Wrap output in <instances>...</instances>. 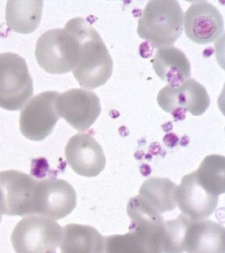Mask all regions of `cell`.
Instances as JSON below:
<instances>
[{
  "label": "cell",
  "instance_id": "ac0fdd59",
  "mask_svg": "<svg viewBox=\"0 0 225 253\" xmlns=\"http://www.w3.org/2000/svg\"><path fill=\"white\" fill-rule=\"evenodd\" d=\"M225 227L208 219L191 221L185 237L191 243L193 253H207L206 247L219 250L225 240ZM215 251H216L215 250ZM217 252V251H216Z\"/></svg>",
  "mask_w": 225,
  "mask_h": 253
},
{
  "label": "cell",
  "instance_id": "7c38bea8",
  "mask_svg": "<svg viewBox=\"0 0 225 253\" xmlns=\"http://www.w3.org/2000/svg\"><path fill=\"white\" fill-rule=\"evenodd\" d=\"M66 161L78 175L96 177L105 168L103 150L92 136L78 133L69 140L65 148Z\"/></svg>",
  "mask_w": 225,
  "mask_h": 253
},
{
  "label": "cell",
  "instance_id": "30bf717a",
  "mask_svg": "<svg viewBox=\"0 0 225 253\" xmlns=\"http://www.w3.org/2000/svg\"><path fill=\"white\" fill-rule=\"evenodd\" d=\"M57 112L78 131H86L94 124L101 113L100 99L92 91L71 89L59 94L56 101Z\"/></svg>",
  "mask_w": 225,
  "mask_h": 253
},
{
  "label": "cell",
  "instance_id": "d6986e66",
  "mask_svg": "<svg viewBox=\"0 0 225 253\" xmlns=\"http://www.w3.org/2000/svg\"><path fill=\"white\" fill-rule=\"evenodd\" d=\"M195 177L211 195L219 197L225 192V158L223 156L209 155L195 171Z\"/></svg>",
  "mask_w": 225,
  "mask_h": 253
},
{
  "label": "cell",
  "instance_id": "5b68a950",
  "mask_svg": "<svg viewBox=\"0 0 225 253\" xmlns=\"http://www.w3.org/2000/svg\"><path fill=\"white\" fill-rule=\"evenodd\" d=\"M34 93L33 79L25 59L16 53H0V107L16 111Z\"/></svg>",
  "mask_w": 225,
  "mask_h": 253
},
{
  "label": "cell",
  "instance_id": "52a82bcc",
  "mask_svg": "<svg viewBox=\"0 0 225 253\" xmlns=\"http://www.w3.org/2000/svg\"><path fill=\"white\" fill-rule=\"evenodd\" d=\"M59 94L56 91L41 93L23 107L19 126L23 136L33 141H41L50 135L60 118L56 107Z\"/></svg>",
  "mask_w": 225,
  "mask_h": 253
},
{
  "label": "cell",
  "instance_id": "8992f818",
  "mask_svg": "<svg viewBox=\"0 0 225 253\" xmlns=\"http://www.w3.org/2000/svg\"><path fill=\"white\" fill-rule=\"evenodd\" d=\"M38 179L14 169L0 172V211L11 216L33 215Z\"/></svg>",
  "mask_w": 225,
  "mask_h": 253
},
{
  "label": "cell",
  "instance_id": "6da1fadb",
  "mask_svg": "<svg viewBox=\"0 0 225 253\" xmlns=\"http://www.w3.org/2000/svg\"><path fill=\"white\" fill-rule=\"evenodd\" d=\"M67 24L80 43L78 63L72 71L75 78L86 90L102 86L111 77L114 69L113 60L103 40L84 18H74Z\"/></svg>",
  "mask_w": 225,
  "mask_h": 253
},
{
  "label": "cell",
  "instance_id": "2e32d148",
  "mask_svg": "<svg viewBox=\"0 0 225 253\" xmlns=\"http://www.w3.org/2000/svg\"><path fill=\"white\" fill-rule=\"evenodd\" d=\"M43 3L41 0H9L5 11L7 27L18 33H33L40 25Z\"/></svg>",
  "mask_w": 225,
  "mask_h": 253
},
{
  "label": "cell",
  "instance_id": "e0dca14e",
  "mask_svg": "<svg viewBox=\"0 0 225 253\" xmlns=\"http://www.w3.org/2000/svg\"><path fill=\"white\" fill-rule=\"evenodd\" d=\"M94 227L70 223L62 228V253H96L102 239Z\"/></svg>",
  "mask_w": 225,
  "mask_h": 253
},
{
  "label": "cell",
  "instance_id": "8fae6325",
  "mask_svg": "<svg viewBox=\"0 0 225 253\" xmlns=\"http://www.w3.org/2000/svg\"><path fill=\"white\" fill-rule=\"evenodd\" d=\"M224 20L220 11L207 1L191 3L183 16L185 35L199 44L213 42L224 32Z\"/></svg>",
  "mask_w": 225,
  "mask_h": 253
},
{
  "label": "cell",
  "instance_id": "5bb4252c",
  "mask_svg": "<svg viewBox=\"0 0 225 253\" xmlns=\"http://www.w3.org/2000/svg\"><path fill=\"white\" fill-rule=\"evenodd\" d=\"M151 62L156 75L172 86H179L191 77L186 55L173 45L157 49Z\"/></svg>",
  "mask_w": 225,
  "mask_h": 253
},
{
  "label": "cell",
  "instance_id": "9a60e30c",
  "mask_svg": "<svg viewBox=\"0 0 225 253\" xmlns=\"http://www.w3.org/2000/svg\"><path fill=\"white\" fill-rule=\"evenodd\" d=\"M177 188L167 178L151 177L144 181L137 198L148 209L161 215L177 209Z\"/></svg>",
  "mask_w": 225,
  "mask_h": 253
},
{
  "label": "cell",
  "instance_id": "277c9868",
  "mask_svg": "<svg viewBox=\"0 0 225 253\" xmlns=\"http://www.w3.org/2000/svg\"><path fill=\"white\" fill-rule=\"evenodd\" d=\"M62 237V227L55 219L30 215L17 223L11 240L17 253H56Z\"/></svg>",
  "mask_w": 225,
  "mask_h": 253
},
{
  "label": "cell",
  "instance_id": "ffe728a7",
  "mask_svg": "<svg viewBox=\"0 0 225 253\" xmlns=\"http://www.w3.org/2000/svg\"><path fill=\"white\" fill-rule=\"evenodd\" d=\"M1 218H2V213L0 211V223H1Z\"/></svg>",
  "mask_w": 225,
  "mask_h": 253
},
{
  "label": "cell",
  "instance_id": "3957f363",
  "mask_svg": "<svg viewBox=\"0 0 225 253\" xmlns=\"http://www.w3.org/2000/svg\"><path fill=\"white\" fill-rule=\"evenodd\" d=\"M80 54V43L66 23L64 29H51L37 42L35 57L46 72L64 74L76 68Z\"/></svg>",
  "mask_w": 225,
  "mask_h": 253
},
{
  "label": "cell",
  "instance_id": "7a4b0ae2",
  "mask_svg": "<svg viewBox=\"0 0 225 253\" xmlns=\"http://www.w3.org/2000/svg\"><path fill=\"white\" fill-rule=\"evenodd\" d=\"M183 16L176 0H151L138 20V35L155 48L172 46L182 33Z\"/></svg>",
  "mask_w": 225,
  "mask_h": 253
},
{
  "label": "cell",
  "instance_id": "9c48e42d",
  "mask_svg": "<svg viewBox=\"0 0 225 253\" xmlns=\"http://www.w3.org/2000/svg\"><path fill=\"white\" fill-rule=\"evenodd\" d=\"M157 102L165 112L175 117L184 116L186 112L199 116L208 109L210 98L203 85L189 78L179 86L166 85L158 94Z\"/></svg>",
  "mask_w": 225,
  "mask_h": 253
},
{
  "label": "cell",
  "instance_id": "ba28073f",
  "mask_svg": "<svg viewBox=\"0 0 225 253\" xmlns=\"http://www.w3.org/2000/svg\"><path fill=\"white\" fill-rule=\"evenodd\" d=\"M76 205V191L68 181L54 178L37 181L33 215L57 220L72 213Z\"/></svg>",
  "mask_w": 225,
  "mask_h": 253
},
{
  "label": "cell",
  "instance_id": "4fadbf2b",
  "mask_svg": "<svg viewBox=\"0 0 225 253\" xmlns=\"http://www.w3.org/2000/svg\"><path fill=\"white\" fill-rule=\"evenodd\" d=\"M218 201L219 197L208 193L198 183L195 171L183 177L178 186V207L191 220L207 219L214 212Z\"/></svg>",
  "mask_w": 225,
  "mask_h": 253
}]
</instances>
